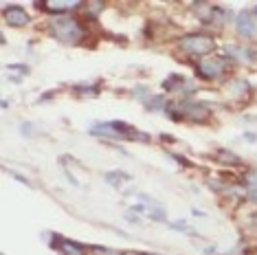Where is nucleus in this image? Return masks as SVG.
Instances as JSON below:
<instances>
[{"label":"nucleus","instance_id":"f03ea898","mask_svg":"<svg viewBox=\"0 0 257 255\" xmlns=\"http://www.w3.org/2000/svg\"><path fill=\"white\" fill-rule=\"evenodd\" d=\"M53 33H55L57 40L68 42V44H75V42H79V40L84 38V29H81L73 18L55 20L53 22Z\"/></svg>","mask_w":257,"mask_h":255},{"label":"nucleus","instance_id":"1a4fd4ad","mask_svg":"<svg viewBox=\"0 0 257 255\" xmlns=\"http://www.w3.org/2000/svg\"><path fill=\"white\" fill-rule=\"evenodd\" d=\"M86 248L77 242H64V255H84Z\"/></svg>","mask_w":257,"mask_h":255},{"label":"nucleus","instance_id":"423d86ee","mask_svg":"<svg viewBox=\"0 0 257 255\" xmlns=\"http://www.w3.org/2000/svg\"><path fill=\"white\" fill-rule=\"evenodd\" d=\"M40 7H44L46 11H51V14H66V11H71V9L81 7V3L79 0H64V3H60V0H49V3L40 5Z\"/></svg>","mask_w":257,"mask_h":255},{"label":"nucleus","instance_id":"4468645a","mask_svg":"<svg viewBox=\"0 0 257 255\" xmlns=\"http://www.w3.org/2000/svg\"><path fill=\"white\" fill-rule=\"evenodd\" d=\"M253 224H255V227H257V213H255V216H253Z\"/></svg>","mask_w":257,"mask_h":255},{"label":"nucleus","instance_id":"9b49d317","mask_svg":"<svg viewBox=\"0 0 257 255\" xmlns=\"http://www.w3.org/2000/svg\"><path fill=\"white\" fill-rule=\"evenodd\" d=\"M7 68H11V71H20V73H29V68L25 66V64H18V66H16V64H11V66H7Z\"/></svg>","mask_w":257,"mask_h":255},{"label":"nucleus","instance_id":"6e6552de","mask_svg":"<svg viewBox=\"0 0 257 255\" xmlns=\"http://www.w3.org/2000/svg\"><path fill=\"white\" fill-rule=\"evenodd\" d=\"M130 174H125V172H110V174H106V181L110 183V185H116L119 187L123 181H130Z\"/></svg>","mask_w":257,"mask_h":255},{"label":"nucleus","instance_id":"f8f14e48","mask_svg":"<svg viewBox=\"0 0 257 255\" xmlns=\"http://www.w3.org/2000/svg\"><path fill=\"white\" fill-rule=\"evenodd\" d=\"M150 216L154 218V220H165V211H163V209H159V211H152Z\"/></svg>","mask_w":257,"mask_h":255},{"label":"nucleus","instance_id":"39448f33","mask_svg":"<svg viewBox=\"0 0 257 255\" xmlns=\"http://www.w3.org/2000/svg\"><path fill=\"white\" fill-rule=\"evenodd\" d=\"M235 29H237L239 36L250 38L255 33V20H253V16L246 14V11H242V14L235 18Z\"/></svg>","mask_w":257,"mask_h":255},{"label":"nucleus","instance_id":"ddd939ff","mask_svg":"<svg viewBox=\"0 0 257 255\" xmlns=\"http://www.w3.org/2000/svg\"><path fill=\"white\" fill-rule=\"evenodd\" d=\"M250 16H253V20H257V7L253 9V14H250Z\"/></svg>","mask_w":257,"mask_h":255},{"label":"nucleus","instance_id":"f257e3e1","mask_svg":"<svg viewBox=\"0 0 257 255\" xmlns=\"http://www.w3.org/2000/svg\"><path fill=\"white\" fill-rule=\"evenodd\" d=\"M180 49L194 55H211V51H215V40L211 36H202V33H189V36L180 38Z\"/></svg>","mask_w":257,"mask_h":255},{"label":"nucleus","instance_id":"0eeeda50","mask_svg":"<svg viewBox=\"0 0 257 255\" xmlns=\"http://www.w3.org/2000/svg\"><path fill=\"white\" fill-rule=\"evenodd\" d=\"M185 114L187 117H191L194 121H198V123H202V121H207L209 119V110L202 106V103H198V101H191V106L189 103H185Z\"/></svg>","mask_w":257,"mask_h":255},{"label":"nucleus","instance_id":"7ed1b4c3","mask_svg":"<svg viewBox=\"0 0 257 255\" xmlns=\"http://www.w3.org/2000/svg\"><path fill=\"white\" fill-rule=\"evenodd\" d=\"M226 66H229L226 57L209 55V57H204V60L198 64V73H200L204 79H215V77H220V75L226 71Z\"/></svg>","mask_w":257,"mask_h":255},{"label":"nucleus","instance_id":"9d476101","mask_svg":"<svg viewBox=\"0 0 257 255\" xmlns=\"http://www.w3.org/2000/svg\"><path fill=\"white\" fill-rule=\"evenodd\" d=\"M154 108H163V97H154V99L148 101V110H154Z\"/></svg>","mask_w":257,"mask_h":255},{"label":"nucleus","instance_id":"20e7f679","mask_svg":"<svg viewBox=\"0 0 257 255\" xmlns=\"http://www.w3.org/2000/svg\"><path fill=\"white\" fill-rule=\"evenodd\" d=\"M5 22L16 29L20 27H27L29 22H31V16L27 14L22 7H18V5H9V7H5Z\"/></svg>","mask_w":257,"mask_h":255}]
</instances>
